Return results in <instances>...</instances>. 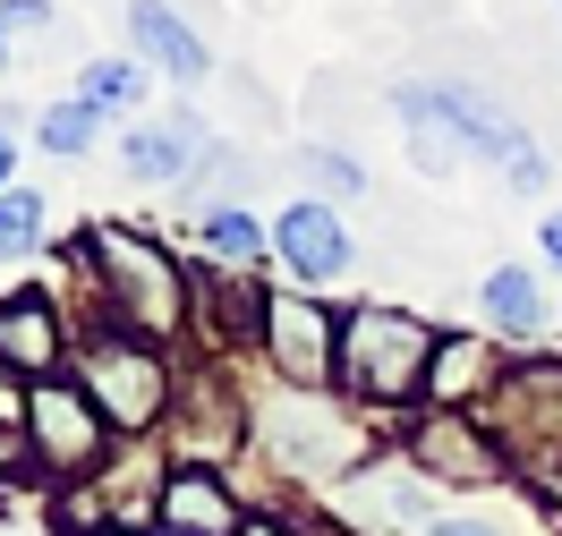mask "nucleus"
<instances>
[{
    "label": "nucleus",
    "mask_w": 562,
    "mask_h": 536,
    "mask_svg": "<svg viewBox=\"0 0 562 536\" xmlns=\"http://www.w3.org/2000/svg\"><path fill=\"white\" fill-rule=\"evenodd\" d=\"M392 111H401V128H409V162L426 179H452L460 162H520L528 153V128L512 111H494L477 85H460V77H409V85H392Z\"/></svg>",
    "instance_id": "f257e3e1"
},
{
    "label": "nucleus",
    "mask_w": 562,
    "mask_h": 536,
    "mask_svg": "<svg viewBox=\"0 0 562 536\" xmlns=\"http://www.w3.org/2000/svg\"><path fill=\"white\" fill-rule=\"evenodd\" d=\"M435 323H418L409 307H350L341 316V392L358 400V418L375 409H418L426 400V375H435Z\"/></svg>",
    "instance_id": "f03ea898"
},
{
    "label": "nucleus",
    "mask_w": 562,
    "mask_h": 536,
    "mask_svg": "<svg viewBox=\"0 0 562 536\" xmlns=\"http://www.w3.org/2000/svg\"><path fill=\"white\" fill-rule=\"evenodd\" d=\"M94 264H103L111 332H137V341H154V350H162L171 332H188V273H179L154 239L103 221V230H94Z\"/></svg>",
    "instance_id": "7ed1b4c3"
},
{
    "label": "nucleus",
    "mask_w": 562,
    "mask_h": 536,
    "mask_svg": "<svg viewBox=\"0 0 562 536\" xmlns=\"http://www.w3.org/2000/svg\"><path fill=\"white\" fill-rule=\"evenodd\" d=\"M77 384H86V400H94L120 434L162 426L171 400H179L171 357L154 350V341H137V332H86V341H77Z\"/></svg>",
    "instance_id": "20e7f679"
},
{
    "label": "nucleus",
    "mask_w": 562,
    "mask_h": 536,
    "mask_svg": "<svg viewBox=\"0 0 562 536\" xmlns=\"http://www.w3.org/2000/svg\"><path fill=\"white\" fill-rule=\"evenodd\" d=\"M486 434L503 443V460L528 468V477H562V357H528V366H503L494 400L477 409Z\"/></svg>",
    "instance_id": "39448f33"
},
{
    "label": "nucleus",
    "mask_w": 562,
    "mask_h": 536,
    "mask_svg": "<svg viewBox=\"0 0 562 536\" xmlns=\"http://www.w3.org/2000/svg\"><path fill=\"white\" fill-rule=\"evenodd\" d=\"M265 452L290 477H350V468H367V426L341 418L324 392H290L281 384V400L265 409Z\"/></svg>",
    "instance_id": "423d86ee"
},
{
    "label": "nucleus",
    "mask_w": 562,
    "mask_h": 536,
    "mask_svg": "<svg viewBox=\"0 0 562 536\" xmlns=\"http://www.w3.org/2000/svg\"><path fill=\"white\" fill-rule=\"evenodd\" d=\"M103 443H111V418L86 400V384L69 375H43L26 392V460L52 468V477H94L103 468Z\"/></svg>",
    "instance_id": "0eeeda50"
},
{
    "label": "nucleus",
    "mask_w": 562,
    "mask_h": 536,
    "mask_svg": "<svg viewBox=\"0 0 562 536\" xmlns=\"http://www.w3.org/2000/svg\"><path fill=\"white\" fill-rule=\"evenodd\" d=\"M265 357H273V375L290 392H324V384H341V323L316 307V289H273L265 298Z\"/></svg>",
    "instance_id": "6e6552de"
},
{
    "label": "nucleus",
    "mask_w": 562,
    "mask_h": 536,
    "mask_svg": "<svg viewBox=\"0 0 562 536\" xmlns=\"http://www.w3.org/2000/svg\"><path fill=\"white\" fill-rule=\"evenodd\" d=\"M409 468L443 477V486H494L512 460H503V443L486 434L477 409H426L418 426H409Z\"/></svg>",
    "instance_id": "1a4fd4ad"
},
{
    "label": "nucleus",
    "mask_w": 562,
    "mask_h": 536,
    "mask_svg": "<svg viewBox=\"0 0 562 536\" xmlns=\"http://www.w3.org/2000/svg\"><path fill=\"white\" fill-rule=\"evenodd\" d=\"M273 264L290 273L299 289H324V282H341L358 264V248H350V221L333 214L324 196H290L273 214Z\"/></svg>",
    "instance_id": "9d476101"
},
{
    "label": "nucleus",
    "mask_w": 562,
    "mask_h": 536,
    "mask_svg": "<svg viewBox=\"0 0 562 536\" xmlns=\"http://www.w3.org/2000/svg\"><path fill=\"white\" fill-rule=\"evenodd\" d=\"M77 332L60 323V307L43 298V289H9L0 298V366L9 375H60V350H69Z\"/></svg>",
    "instance_id": "9b49d317"
},
{
    "label": "nucleus",
    "mask_w": 562,
    "mask_h": 536,
    "mask_svg": "<svg viewBox=\"0 0 562 536\" xmlns=\"http://www.w3.org/2000/svg\"><path fill=\"white\" fill-rule=\"evenodd\" d=\"M239 392H222V366H205V375H188L171 400V434H179V452H188V468H213L231 443H239Z\"/></svg>",
    "instance_id": "f8f14e48"
},
{
    "label": "nucleus",
    "mask_w": 562,
    "mask_h": 536,
    "mask_svg": "<svg viewBox=\"0 0 562 536\" xmlns=\"http://www.w3.org/2000/svg\"><path fill=\"white\" fill-rule=\"evenodd\" d=\"M494 384H503V341L494 332H443L435 341V375H426L435 409H486Z\"/></svg>",
    "instance_id": "ddd939ff"
},
{
    "label": "nucleus",
    "mask_w": 562,
    "mask_h": 536,
    "mask_svg": "<svg viewBox=\"0 0 562 536\" xmlns=\"http://www.w3.org/2000/svg\"><path fill=\"white\" fill-rule=\"evenodd\" d=\"M171 536H239L247 511L231 494V477H213V468H171L162 477V511H154Z\"/></svg>",
    "instance_id": "4468645a"
},
{
    "label": "nucleus",
    "mask_w": 562,
    "mask_h": 536,
    "mask_svg": "<svg viewBox=\"0 0 562 536\" xmlns=\"http://www.w3.org/2000/svg\"><path fill=\"white\" fill-rule=\"evenodd\" d=\"M128 43H137V60H154V69L179 77V85H196V77L213 69L205 35H196L179 9H162V0H128Z\"/></svg>",
    "instance_id": "2eb2a0df"
},
{
    "label": "nucleus",
    "mask_w": 562,
    "mask_h": 536,
    "mask_svg": "<svg viewBox=\"0 0 562 536\" xmlns=\"http://www.w3.org/2000/svg\"><path fill=\"white\" fill-rule=\"evenodd\" d=\"M196 153H205V137H196V119H188V111L120 137V162H128V179H145V187H171V179H188V171H196Z\"/></svg>",
    "instance_id": "dca6fc26"
},
{
    "label": "nucleus",
    "mask_w": 562,
    "mask_h": 536,
    "mask_svg": "<svg viewBox=\"0 0 562 536\" xmlns=\"http://www.w3.org/2000/svg\"><path fill=\"white\" fill-rule=\"evenodd\" d=\"M477 316H486V332H503V341L546 332V289H537V273H528V264H494L486 282H477Z\"/></svg>",
    "instance_id": "f3484780"
},
{
    "label": "nucleus",
    "mask_w": 562,
    "mask_h": 536,
    "mask_svg": "<svg viewBox=\"0 0 562 536\" xmlns=\"http://www.w3.org/2000/svg\"><path fill=\"white\" fill-rule=\"evenodd\" d=\"M196 239H205V255L222 264V273H247V264H265V248H273V230H265L256 214H239V205H205Z\"/></svg>",
    "instance_id": "a211bd4d"
},
{
    "label": "nucleus",
    "mask_w": 562,
    "mask_h": 536,
    "mask_svg": "<svg viewBox=\"0 0 562 536\" xmlns=\"http://www.w3.org/2000/svg\"><path fill=\"white\" fill-rule=\"evenodd\" d=\"M77 103H94L111 119V111H137L145 103V60H86L77 69Z\"/></svg>",
    "instance_id": "6ab92c4d"
},
{
    "label": "nucleus",
    "mask_w": 562,
    "mask_h": 536,
    "mask_svg": "<svg viewBox=\"0 0 562 536\" xmlns=\"http://www.w3.org/2000/svg\"><path fill=\"white\" fill-rule=\"evenodd\" d=\"M94 137H103V111L77 103V94H69V103H52V111L35 119V145H43V153H60V162L94 153Z\"/></svg>",
    "instance_id": "aec40b11"
},
{
    "label": "nucleus",
    "mask_w": 562,
    "mask_h": 536,
    "mask_svg": "<svg viewBox=\"0 0 562 536\" xmlns=\"http://www.w3.org/2000/svg\"><path fill=\"white\" fill-rule=\"evenodd\" d=\"M43 248V196L35 187H0V264Z\"/></svg>",
    "instance_id": "412c9836"
},
{
    "label": "nucleus",
    "mask_w": 562,
    "mask_h": 536,
    "mask_svg": "<svg viewBox=\"0 0 562 536\" xmlns=\"http://www.w3.org/2000/svg\"><path fill=\"white\" fill-rule=\"evenodd\" d=\"M299 162H307V171H316L324 187H341V196H367V171H358L350 153H324V145H307V153H299Z\"/></svg>",
    "instance_id": "4be33fe9"
},
{
    "label": "nucleus",
    "mask_w": 562,
    "mask_h": 536,
    "mask_svg": "<svg viewBox=\"0 0 562 536\" xmlns=\"http://www.w3.org/2000/svg\"><path fill=\"white\" fill-rule=\"evenodd\" d=\"M418 536H503V528H494V520H469V511H435Z\"/></svg>",
    "instance_id": "5701e85b"
},
{
    "label": "nucleus",
    "mask_w": 562,
    "mask_h": 536,
    "mask_svg": "<svg viewBox=\"0 0 562 536\" xmlns=\"http://www.w3.org/2000/svg\"><path fill=\"white\" fill-rule=\"evenodd\" d=\"M503 179H512V187H520V196H537V187H546V153H537V145H528V153H520V162H512V171H503Z\"/></svg>",
    "instance_id": "b1692460"
},
{
    "label": "nucleus",
    "mask_w": 562,
    "mask_h": 536,
    "mask_svg": "<svg viewBox=\"0 0 562 536\" xmlns=\"http://www.w3.org/2000/svg\"><path fill=\"white\" fill-rule=\"evenodd\" d=\"M537 248H546V264H554V273H562V205H554V214H546V221H537Z\"/></svg>",
    "instance_id": "393cba45"
},
{
    "label": "nucleus",
    "mask_w": 562,
    "mask_h": 536,
    "mask_svg": "<svg viewBox=\"0 0 562 536\" xmlns=\"http://www.w3.org/2000/svg\"><path fill=\"white\" fill-rule=\"evenodd\" d=\"M0 187H18V145H9V128H0Z\"/></svg>",
    "instance_id": "a878e982"
},
{
    "label": "nucleus",
    "mask_w": 562,
    "mask_h": 536,
    "mask_svg": "<svg viewBox=\"0 0 562 536\" xmlns=\"http://www.w3.org/2000/svg\"><path fill=\"white\" fill-rule=\"evenodd\" d=\"M18 452H26V434H18V426H0V468H18Z\"/></svg>",
    "instance_id": "bb28decb"
},
{
    "label": "nucleus",
    "mask_w": 562,
    "mask_h": 536,
    "mask_svg": "<svg viewBox=\"0 0 562 536\" xmlns=\"http://www.w3.org/2000/svg\"><path fill=\"white\" fill-rule=\"evenodd\" d=\"M239 536H290V528H281V520H247Z\"/></svg>",
    "instance_id": "cd10ccee"
},
{
    "label": "nucleus",
    "mask_w": 562,
    "mask_h": 536,
    "mask_svg": "<svg viewBox=\"0 0 562 536\" xmlns=\"http://www.w3.org/2000/svg\"><path fill=\"white\" fill-rule=\"evenodd\" d=\"M103 536H137V528H103ZM154 536H171V528H154Z\"/></svg>",
    "instance_id": "c85d7f7f"
}]
</instances>
